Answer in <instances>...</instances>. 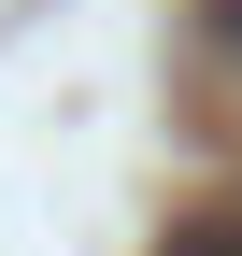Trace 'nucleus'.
Instances as JSON below:
<instances>
[{
    "label": "nucleus",
    "instance_id": "1",
    "mask_svg": "<svg viewBox=\"0 0 242 256\" xmlns=\"http://www.w3.org/2000/svg\"><path fill=\"white\" fill-rule=\"evenodd\" d=\"M186 256H242V228H186Z\"/></svg>",
    "mask_w": 242,
    "mask_h": 256
},
{
    "label": "nucleus",
    "instance_id": "2",
    "mask_svg": "<svg viewBox=\"0 0 242 256\" xmlns=\"http://www.w3.org/2000/svg\"><path fill=\"white\" fill-rule=\"evenodd\" d=\"M200 14H214V43H242V0H200Z\"/></svg>",
    "mask_w": 242,
    "mask_h": 256
}]
</instances>
